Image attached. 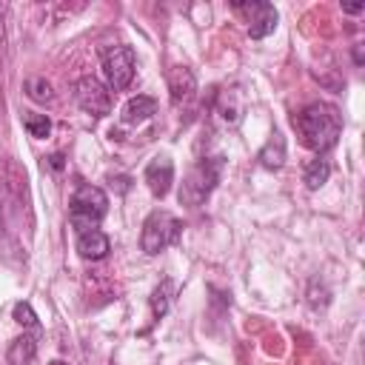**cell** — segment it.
<instances>
[{"label":"cell","mask_w":365,"mask_h":365,"mask_svg":"<svg viewBox=\"0 0 365 365\" xmlns=\"http://www.w3.org/2000/svg\"><path fill=\"white\" fill-rule=\"evenodd\" d=\"M342 11H348V14H359V11H365V3H345Z\"/></svg>","instance_id":"20"},{"label":"cell","mask_w":365,"mask_h":365,"mask_svg":"<svg viewBox=\"0 0 365 365\" xmlns=\"http://www.w3.org/2000/svg\"><path fill=\"white\" fill-rule=\"evenodd\" d=\"M26 94L34 100V103H48L54 94H51V83L46 77H29L26 80Z\"/></svg>","instance_id":"17"},{"label":"cell","mask_w":365,"mask_h":365,"mask_svg":"<svg viewBox=\"0 0 365 365\" xmlns=\"http://www.w3.org/2000/svg\"><path fill=\"white\" fill-rule=\"evenodd\" d=\"M11 317H14V322L23 325V328H40L37 314H34V308H31L29 302H17L14 311H11Z\"/></svg>","instance_id":"19"},{"label":"cell","mask_w":365,"mask_h":365,"mask_svg":"<svg viewBox=\"0 0 365 365\" xmlns=\"http://www.w3.org/2000/svg\"><path fill=\"white\" fill-rule=\"evenodd\" d=\"M74 100L86 114H94V117H103L111 111V94L97 77H80L74 83Z\"/></svg>","instance_id":"7"},{"label":"cell","mask_w":365,"mask_h":365,"mask_svg":"<svg viewBox=\"0 0 365 365\" xmlns=\"http://www.w3.org/2000/svg\"><path fill=\"white\" fill-rule=\"evenodd\" d=\"M51 365H66V362H60V359H54V362H51Z\"/></svg>","instance_id":"22"},{"label":"cell","mask_w":365,"mask_h":365,"mask_svg":"<svg viewBox=\"0 0 365 365\" xmlns=\"http://www.w3.org/2000/svg\"><path fill=\"white\" fill-rule=\"evenodd\" d=\"M23 125L31 137H48L51 134V120L46 114H26L23 117Z\"/></svg>","instance_id":"18"},{"label":"cell","mask_w":365,"mask_h":365,"mask_svg":"<svg viewBox=\"0 0 365 365\" xmlns=\"http://www.w3.org/2000/svg\"><path fill=\"white\" fill-rule=\"evenodd\" d=\"M194 86H197V80H194V71H191V68L174 66V68L168 71V91H171V100H174V103L185 100V97L194 91Z\"/></svg>","instance_id":"11"},{"label":"cell","mask_w":365,"mask_h":365,"mask_svg":"<svg viewBox=\"0 0 365 365\" xmlns=\"http://www.w3.org/2000/svg\"><path fill=\"white\" fill-rule=\"evenodd\" d=\"M134 68H137V57L131 46H114L103 57V74L114 91H123L134 80Z\"/></svg>","instance_id":"5"},{"label":"cell","mask_w":365,"mask_h":365,"mask_svg":"<svg viewBox=\"0 0 365 365\" xmlns=\"http://www.w3.org/2000/svg\"><path fill=\"white\" fill-rule=\"evenodd\" d=\"M145 182H148V191L154 197H165L171 182H174V163L168 157H154L145 165Z\"/></svg>","instance_id":"9"},{"label":"cell","mask_w":365,"mask_h":365,"mask_svg":"<svg viewBox=\"0 0 365 365\" xmlns=\"http://www.w3.org/2000/svg\"><path fill=\"white\" fill-rule=\"evenodd\" d=\"M180 220L168 211H151L143 222V234H140V245L145 254H160L163 248H168L171 242L180 240Z\"/></svg>","instance_id":"4"},{"label":"cell","mask_w":365,"mask_h":365,"mask_svg":"<svg viewBox=\"0 0 365 365\" xmlns=\"http://www.w3.org/2000/svg\"><path fill=\"white\" fill-rule=\"evenodd\" d=\"M154 111H157V100H154V97H145V94H137V97H131V100L123 106V120H125V123H143V120H148Z\"/></svg>","instance_id":"12"},{"label":"cell","mask_w":365,"mask_h":365,"mask_svg":"<svg viewBox=\"0 0 365 365\" xmlns=\"http://www.w3.org/2000/svg\"><path fill=\"white\" fill-rule=\"evenodd\" d=\"M294 128L299 131L305 148L322 154L336 145L339 131H342V117L328 103H311L299 114H294Z\"/></svg>","instance_id":"1"},{"label":"cell","mask_w":365,"mask_h":365,"mask_svg":"<svg viewBox=\"0 0 365 365\" xmlns=\"http://www.w3.org/2000/svg\"><path fill=\"white\" fill-rule=\"evenodd\" d=\"M171 299H174V282H171V279H163V282L151 291V314H154L157 319L165 317L168 308H171Z\"/></svg>","instance_id":"16"},{"label":"cell","mask_w":365,"mask_h":365,"mask_svg":"<svg viewBox=\"0 0 365 365\" xmlns=\"http://www.w3.org/2000/svg\"><path fill=\"white\" fill-rule=\"evenodd\" d=\"M34 356H37V342H34V336H17V339L9 345V351H6L9 365H31Z\"/></svg>","instance_id":"13"},{"label":"cell","mask_w":365,"mask_h":365,"mask_svg":"<svg viewBox=\"0 0 365 365\" xmlns=\"http://www.w3.org/2000/svg\"><path fill=\"white\" fill-rule=\"evenodd\" d=\"M328 177H331V163L325 160V157H317V160H311L308 165H305V171H302V180H305V185L314 191V188H322L325 182H328Z\"/></svg>","instance_id":"15"},{"label":"cell","mask_w":365,"mask_h":365,"mask_svg":"<svg viewBox=\"0 0 365 365\" xmlns=\"http://www.w3.org/2000/svg\"><path fill=\"white\" fill-rule=\"evenodd\" d=\"M108 251H111V242H108V237L100 228H91V231H80L77 234V254L83 259H103Z\"/></svg>","instance_id":"10"},{"label":"cell","mask_w":365,"mask_h":365,"mask_svg":"<svg viewBox=\"0 0 365 365\" xmlns=\"http://www.w3.org/2000/svg\"><path fill=\"white\" fill-rule=\"evenodd\" d=\"M259 163H262L265 168H271V171H277V168L285 163V140H282L279 131H274V134L268 137V143L262 145V151H259Z\"/></svg>","instance_id":"14"},{"label":"cell","mask_w":365,"mask_h":365,"mask_svg":"<svg viewBox=\"0 0 365 365\" xmlns=\"http://www.w3.org/2000/svg\"><path fill=\"white\" fill-rule=\"evenodd\" d=\"M106 211H108V197H106V191L97 188V185H80V188L74 191V197H71L68 220H71V225H74L77 234H80V231L97 228V222L106 217Z\"/></svg>","instance_id":"3"},{"label":"cell","mask_w":365,"mask_h":365,"mask_svg":"<svg viewBox=\"0 0 365 365\" xmlns=\"http://www.w3.org/2000/svg\"><path fill=\"white\" fill-rule=\"evenodd\" d=\"M48 165H51L54 171H60V168H63V154H51V157H48Z\"/></svg>","instance_id":"21"},{"label":"cell","mask_w":365,"mask_h":365,"mask_svg":"<svg viewBox=\"0 0 365 365\" xmlns=\"http://www.w3.org/2000/svg\"><path fill=\"white\" fill-rule=\"evenodd\" d=\"M234 11L242 14L245 20V29L254 40H262L268 37L274 29H277V9L265 0H251V3H234Z\"/></svg>","instance_id":"6"},{"label":"cell","mask_w":365,"mask_h":365,"mask_svg":"<svg viewBox=\"0 0 365 365\" xmlns=\"http://www.w3.org/2000/svg\"><path fill=\"white\" fill-rule=\"evenodd\" d=\"M222 168H225V160L222 157H205V160H200L185 174L182 185H180V202L182 205H191V208L202 205L211 197V191L217 188V182L222 177Z\"/></svg>","instance_id":"2"},{"label":"cell","mask_w":365,"mask_h":365,"mask_svg":"<svg viewBox=\"0 0 365 365\" xmlns=\"http://www.w3.org/2000/svg\"><path fill=\"white\" fill-rule=\"evenodd\" d=\"M217 114L225 125H237L245 114V91L240 86H231L217 94Z\"/></svg>","instance_id":"8"}]
</instances>
